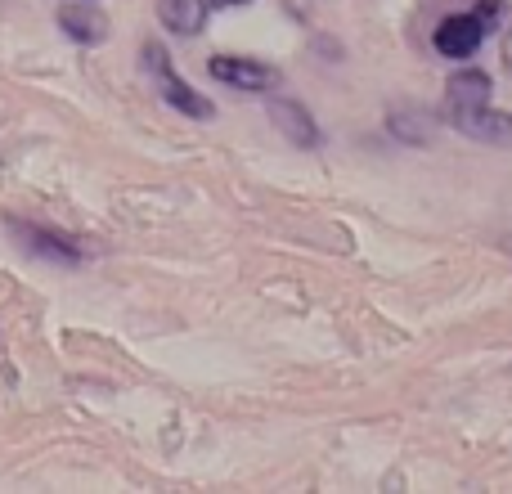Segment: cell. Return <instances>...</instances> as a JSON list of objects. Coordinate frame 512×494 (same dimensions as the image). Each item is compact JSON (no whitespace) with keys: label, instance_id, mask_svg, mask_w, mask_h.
I'll use <instances>...</instances> for the list:
<instances>
[{"label":"cell","instance_id":"obj_3","mask_svg":"<svg viewBox=\"0 0 512 494\" xmlns=\"http://www.w3.org/2000/svg\"><path fill=\"white\" fill-rule=\"evenodd\" d=\"M9 234L18 239V247L41 261H54V265H81V247L59 230H45V225H27V221H9Z\"/></svg>","mask_w":512,"mask_h":494},{"label":"cell","instance_id":"obj_12","mask_svg":"<svg viewBox=\"0 0 512 494\" xmlns=\"http://www.w3.org/2000/svg\"><path fill=\"white\" fill-rule=\"evenodd\" d=\"M212 9H234V5H252V0H207Z\"/></svg>","mask_w":512,"mask_h":494},{"label":"cell","instance_id":"obj_1","mask_svg":"<svg viewBox=\"0 0 512 494\" xmlns=\"http://www.w3.org/2000/svg\"><path fill=\"white\" fill-rule=\"evenodd\" d=\"M144 68L153 72V81H158L162 99H167L176 113L194 117V122H212V117H216V108L207 104V99L198 95L189 81L176 77V68H171V59H167V50H162V45H144Z\"/></svg>","mask_w":512,"mask_h":494},{"label":"cell","instance_id":"obj_8","mask_svg":"<svg viewBox=\"0 0 512 494\" xmlns=\"http://www.w3.org/2000/svg\"><path fill=\"white\" fill-rule=\"evenodd\" d=\"M490 95H495V81H490V72H481V68L454 72L450 86H445V104H450V113H454V108H481V104H490Z\"/></svg>","mask_w":512,"mask_h":494},{"label":"cell","instance_id":"obj_6","mask_svg":"<svg viewBox=\"0 0 512 494\" xmlns=\"http://www.w3.org/2000/svg\"><path fill=\"white\" fill-rule=\"evenodd\" d=\"M265 113H270V122L279 126V135H288L297 149H315V144H319L315 117H310L297 99H265Z\"/></svg>","mask_w":512,"mask_h":494},{"label":"cell","instance_id":"obj_13","mask_svg":"<svg viewBox=\"0 0 512 494\" xmlns=\"http://www.w3.org/2000/svg\"><path fill=\"white\" fill-rule=\"evenodd\" d=\"M504 68L512 72V27H508V36H504Z\"/></svg>","mask_w":512,"mask_h":494},{"label":"cell","instance_id":"obj_11","mask_svg":"<svg viewBox=\"0 0 512 494\" xmlns=\"http://www.w3.org/2000/svg\"><path fill=\"white\" fill-rule=\"evenodd\" d=\"M499 14H504V5H499V0H490V5H477V18H481V27H486V32L495 27Z\"/></svg>","mask_w":512,"mask_h":494},{"label":"cell","instance_id":"obj_7","mask_svg":"<svg viewBox=\"0 0 512 494\" xmlns=\"http://www.w3.org/2000/svg\"><path fill=\"white\" fill-rule=\"evenodd\" d=\"M59 27H63V36H68V41H77V45L108 41V18L99 14L95 5H86V0H72V5H63L59 9Z\"/></svg>","mask_w":512,"mask_h":494},{"label":"cell","instance_id":"obj_10","mask_svg":"<svg viewBox=\"0 0 512 494\" xmlns=\"http://www.w3.org/2000/svg\"><path fill=\"white\" fill-rule=\"evenodd\" d=\"M391 131H396L400 140L423 144V140H427V135H423V131H427V117H423V113H409V117H405V113H396V117H391Z\"/></svg>","mask_w":512,"mask_h":494},{"label":"cell","instance_id":"obj_9","mask_svg":"<svg viewBox=\"0 0 512 494\" xmlns=\"http://www.w3.org/2000/svg\"><path fill=\"white\" fill-rule=\"evenodd\" d=\"M207 9H212L207 0H158L162 27H167V32H176V36H198V32H203Z\"/></svg>","mask_w":512,"mask_h":494},{"label":"cell","instance_id":"obj_2","mask_svg":"<svg viewBox=\"0 0 512 494\" xmlns=\"http://www.w3.org/2000/svg\"><path fill=\"white\" fill-rule=\"evenodd\" d=\"M207 72L221 86L252 90V95H265V90L279 86V68H270L261 59H243V54H216V59H207Z\"/></svg>","mask_w":512,"mask_h":494},{"label":"cell","instance_id":"obj_5","mask_svg":"<svg viewBox=\"0 0 512 494\" xmlns=\"http://www.w3.org/2000/svg\"><path fill=\"white\" fill-rule=\"evenodd\" d=\"M450 122H454V131H463L468 140L512 144V117L508 113H495L490 104H481V108H454Z\"/></svg>","mask_w":512,"mask_h":494},{"label":"cell","instance_id":"obj_4","mask_svg":"<svg viewBox=\"0 0 512 494\" xmlns=\"http://www.w3.org/2000/svg\"><path fill=\"white\" fill-rule=\"evenodd\" d=\"M486 27H481V18L477 14H454V18H445L441 27H436V50L445 54V59H472V54L481 50V41H486Z\"/></svg>","mask_w":512,"mask_h":494}]
</instances>
